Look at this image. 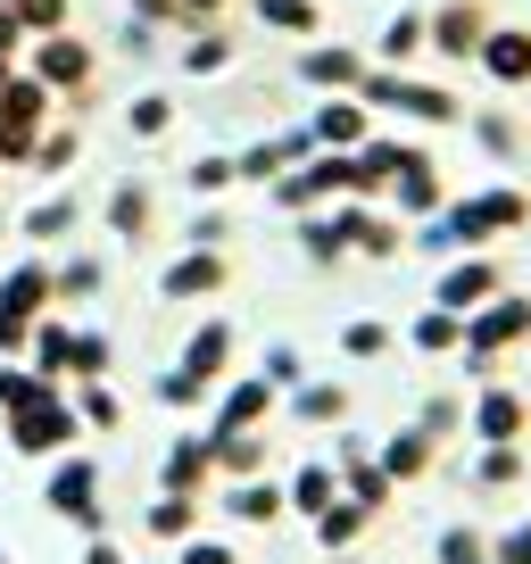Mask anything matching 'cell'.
I'll return each mask as SVG.
<instances>
[{
  "label": "cell",
  "instance_id": "1",
  "mask_svg": "<svg viewBox=\"0 0 531 564\" xmlns=\"http://www.w3.org/2000/svg\"><path fill=\"white\" fill-rule=\"evenodd\" d=\"M514 349H531V291H498L490 307H474V316H465V349H457V366H465V382H498V373H507V357Z\"/></svg>",
  "mask_w": 531,
  "mask_h": 564
},
{
  "label": "cell",
  "instance_id": "2",
  "mask_svg": "<svg viewBox=\"0 0 531 564\" xmlns=\"http://www.w3.org/2000/svg\"><path fill=\"white\" fill-rule=\"evenodd\" d=\"M357 100L366 108H382V117H408V124H465V100L448 84H424V75H408V67H366V84H357Z\"/></svg>",
  "mask_w": 531,
  "mask_h": 564
},
{
  "label": "cell",
  "instance_id": "3",
  "mask_svg": "<svg viewBox=\"0 0 531 564\" xmlns=\"http://www.w3.org/2000/svg\"><path fill=\"white\" fill-rule=\"evenodd\" d=\"M0 441L18 448L25 465H51V457H67V448H84V415H75V399H67V390H42L34 406L0 415Z\"/></svg>",
  "mask_w": 531,
  "mask_h": 564
},
{
  "label": "cell",
  "instance_id": "4",
  "mask_svg": "<svg viewBox=\"0 0 531 564\" xmlns=\"http://www.w3.org/2000/svg\"><path fill=\"white\" fill-rule=\"evenodd\" d=\"M441 225L457 232V249H498L507 232H523V225H531V192H523V183L465 192V199H448V208H441Z\"/></svg>",
  "mask_w": 531,
  "mask_h": 564
},
{
  "label": "cell",
  "instance_id": "5",
  "mask_svg": "<svg viewBox=\"0 0 531 564\" xmlns=\"http://www.w3.org/2000/svg\"><path fill=\"white\" fill-rule=\"evenodd\" d=\"M100 457H84V448H67V457H51V481H42V507L58 514V523H75L91 540V531H108V490H100Z\"/></svg>",
  "mask_w": 531,
  "mask_h": 564
},
{
  "label": "cell",
  "instance_id": "6",
  "mask_svg": "<svg viewBox=\"0 0 531 564\" xmlns=\"http://www.w3.org/2000/svg\"><path fill=\"white\" fill-rule=\"evenodd\" d=\"M498 291H507L498 249H457V258L432 274V307H448V316H474V307H490Z\"/></svg>",
  "mask_w": 531,
  "mask_h": 564
},
{
  "label": "cell",
  "instance_id": "7",
  "mask_svg": "<svg viewBox=\"0 0 531 564\" xmlns=\"http://www.w3.org/2000/svg\"><path fill=\"white\" fill-rule=\"evenodd\" d=\"M266 415H283V390L266 382V373H225L199 432H266Z\"/></svg>",
  "mask_w": 531,
  "mask_h": 564
},
{
  "label": "cell",
  "instance_id": "8",
  "mask_svg": "<svg viewBox=\"0 0 531 564\" xmlns=\"http://www.w3.org/2000/svg\"><path fill=\"white\" fill-rule=\"evenodd\" d=\"M465 432H474V448H498V441H523L531 432V399L498 373V382H481L474 399H465Z\"/></svg>",
  "mask_w": 531,
  "mask_h": 564
},
{
  "label": "cell",
  "instance_id": "9",
  "mask_svg": "<svg viewBox=\"0 0 531 564\" xmlns=\"http://www.w3.org/2000/svg\"><path fill=\"white\" fill-rule=\"evenodd\" d=\"M25 75H34V84H51V91H67V100H84V91H91V42H75V34H34V42H25Z\"/></svg>",
  "mask_w": 531,
  "mask_h": 564
},
{
  "label": "cell",
  "instance_id": "10",
  "mask_svg": "<svg viewBox=\"0 0 531 564\" xmlns=\"http://www.w3.org/2000/svg\"><path fill=\"white\" fill-rule=\"evenodd\" d=\"M333 225H340V241H349V258H399L408 249V225L399 216H382L373 199H333Z\"/></svg>",
  "mask_w": 531,
  "mask_h": 564
},
{
  "label": "cell",
  "instance_id": "11",
  "mask_svg": "<svg viewBox=\"0 0 531 564\" xmlns=\"http://www.w3.org/2000/svg\"><path fill=\"white\" fill-rule=\"evenodd\" d=\"M424 18H432V58H448V67H465V58L481 51V34L498 25L481 0H432Z\"/></svg>",
  "mask_w": 531,
  "mask_h": 564
},
{
  "label": "cell",
  "instance_id": "12",
  "mask_svg": "<svg viewBox=\"0 0 531 564\" xmlns=\"http://www.w3.org/2000/svg\"><path fill=\"white\" fill-rule=\"evenodd\" d=\"M307 133H316V150H366L373 141V108L357 100V91H324L316 117H307Z\"/></svg>",
  "mask_w": 531,
  "mask_h": 564
},
{
  "label": "cell",
  "instance_id": "13",
  "mask_svg": "<svg viewBox=\"0 0 531 564\" xmlns=\"http://www.w3.org/2000/svg\"><path fill=\"white\" fill-rule=\"evenodd\" d=\"M159 490H183V498H208L216 490V457H208V432H175L159 457Z\"/></svg>",
  "mask_w": 531,
  "mask_h": 564
},
{
  "label": "cell",
  "instance_id": "14",
  "mask_svg": "<svg viewBox=\"0 0 531 564\" xmlns=\"http://www.w3.org/2000/svg\"><path fill=\"white\" fill-rule=\"evenodd\" d=\"M474 67L490 75L498 91H523L531 84V25H490L481 51H474Z\"/></svg>",
  "mask_w": 531,
  "mask_h": 564
},
{
  "label": "cell",
  "instance_id": "15",
  "mask_svg": "<svg viewBox=\"0 0 531 564\" xmlns=\"http://www.w3.org/2000/svg\"><path fill=\"white\" fill-rule=\"evenodd\" d=\"M225 282H232V258H225V249H183V258L159 274V291L183 307V300H216Z\"/></svg>",
  "mask_w": 531,
  "mask_h": 564
},
{
  "label": "cell",
  "instance_id": "16",
  "mask_svg": "<svg viewBox=\"0 0 531 564\" xmlns=\"http://www.w3.org/2000/svg\"><path fill=\"white\" fill-rule=\"evenodd\" d=\"M382 199H390V216H415V225H424V216H441V208H448V183H441V166H432V150L399 166Z\"/></svg>",
  "mask_w": 531,
  "mask_h": 564
},
{
  "label": "cell",
  "instance_id": "17",
  "mask_svg": "<svg viewBox=\"0 0 531 564\" xmlns=\"http://www.w3.org/2000/svg\"><path fill=\"white\" fill-rule=\"evenodd\" d=\"M300 84L307 91H357L366 84V51H349V42H307L300 51Z\"/></svg>",
  "mask_w": 531,
  "mask_h": 564
},
{
  "label": "cell",
  "instance_id": "18",
  "mask_svg": "<svg viewBox=\"0 0 531 564\" xmlns=\"http://www.w3.org/2000/svg\"><path fill=\"white\" fill-rule=\"evenodd\" d=\"M0 316H18V324L51 316V258H18L0 274Z\"/></svg>",
  "mask_w": 531,
  "mask_h": 564
},
{
  "label": "cell",
  "instance_id": "19",
  "mask_svg": "<svg viewBox=\"0 0 531 564\" xmlns=\"http://www.w3.org/2000/svg\"><path fill=\"white\" fill-rule=\"evenodd\" d=\"M175 366L183 373H192V382H225V373H232V324L225 316H208V324H192V340H183V349H175Z\"/></svg>",
  "mask_w": 531,
  "mask_h": 564
},
{
  "label": "cell",
  "instance_id": "20",
  "mask_svg": "<svg viewBox=\"0 0 531 564\" xmlns=\"http://www.w3.org/2000/svg\"><path fill=\"white\" fill-rule=\"evenodd\" d=\"M216 490H225V514H232V523H249V531H266V523H283V514H291L283 481H266V474H249V481H216Z\"/></svg>",
  "mask_w": 531,
  "mask_h": 564
},
{
  "label": "cell",
  "instance_id": "21",
  "mask_svg": "<svg viewBox=\"0 0 531 564\" xmlns=\"http://www.w3.org/2000/svg\"><path fill=\"white\" fill-rule=\"evenodd\" d=\"M373 465H382L390 481H432V465H441V441H424L415 423H399L390 441H373Z\"/></svg>",
  "mask_w": 531,
  "mask_h": 564
},
{
  "label": "cell",
  "instance_id": "22",
  "mask_svg": "<svg viewBox=\"0 0 531 564\" xmlns=\"http://www.w3.org/2000/svg\"><path fill=\"white\" fill-rule=\"evenodd\" d=\"M283 415H291V423H316V432H333V423H349V382H316V373H307L300 390H283Z\"/></svg>",
  "mask_w": 531,
  "mask_h": 564
},
{
  "label": "cell",
  "instance_id": "23",
  "mask_svg": "<svg viewBox=\"0 0 531 564\" xmlns=\"http://www.w3.org/2000/svg\"><path fill=\"white\" fill-rule=\"evenodd\" d=\"M283 498H291V514H300V523H316V514L340 498V465H333V457H307L300 474L283 481Z\"/></svg>",
  "mask_w": 531,
  "mask_h": 564
},
{
  "label": "cell",
  "instance_id": "24",
  "mask_svg": "<svg viewBox=\"0 0 531 564\" xmlns=\"http://www.w3.org/2000/svg\"><path fill=\"white\" fill-rule=\"evenodd\" d=\"M424 51H432V18L424 9H399V18L382 25V42H373V67H415Z\"/></svg>",
  "mask_w": 531,
  "mask_h": 564
},
{
  "label": "cell",
  "instance_id": "25",
  "mask_svg": "<svg viewBox=\"0 0 531 564\" xmlns=\"http://www.w3.org/2000/svg\"><path fill=\"white\" fill-rule=\"evenodd\" d=\"M199 531V498H183V490H159L142 507V540H159V547H183Z\"/></svg>",
  "mask_w": 531,
  "mask_h": 564
},
{
  "label": "cell",
  "instance_id": "26",
  "mask_svg": "<svg viewBox=\"0 0 531 564\" xmlns=\"http://www.w3.org/2000/svg\"><path fill=\"white\" fill-rule=\"evenodd\" d=\"M51 100H58L51 84H34V75H9V84H0V124L42 133V124H51Z\"/></svg>",
  "mask_w": 531,
  "mask_h": 564
},
{
  "label": "cell",
  "instance_id": "27",
  "mask_svg": "<svg viewBox=\"0 0 531 564\" xmlns=\"http://www.w3.org/2000/svg\"><path fill=\"white\" fill-rule=\"evenodd\" d=\"M100 282H108V265L100 258H51V307H84V300H100Z\"/></svg>",
  "mask_w": 531,
  "mask_h": 564
},
{
  "label": "cell",
  "instance_id": "28",
  "mask_svg": "<svg viewBox=\"0 0 531 564\" xmlns=\"http://www.w3.org/2000/svg\"><path fill=\"white\" fill-rule=\"evenodd\" d=\"M208 457H216V481H249L266 474V432H208Z\"/></svg>",
  "mask_w": 531,
  "mask_h": 564
},
{
  "label": "cell",
  "instance_id": "29",
  "mask_svg": "<svg viewBox=\"0 0 531 564\" xmlns=\"http://www.w3.org/2000/svg\"><path fill=\"white\" fill-rule=\"evenodd\" d=\"M67 340H75V324L51 307V316L34 324V340H25V366H34L42 382H67Z\"/></svg>",
  "mask_w": 531,
  "mask_h": 564
},
{
  "label": "cell",
  "instance_id": "30",
  "mask_svg": "<svg viewBox=\"0 0 531 564\" xmlns=\"http://www.w3.org/2000/svg\"><path fill=\"white\" fill-rule=\"evenodd\" d=\"M366 531H373V514L357 507V498H333V507L316 514V547H324V556H349V547L366 540Z\"/></svg>",
  "mask_w": 531,
  "mask_h": 564
},
{
  "label": "cell",
  "instance_id": "31",
  "mask_svg": "<svg viewBox=\"0 0 531 564\" xmlns=\"http://www.w3.org/2000/svg\"><path fill=\"white\" fill-rule=\"evenodd\" d=\"M75 216H84V208H75V192H51V199H34V208L18 216V232L34 249H51V241H67V232H75Z\"/></svg>",
  "mask_w": 531,
  "mask_h": 564
},
{
  "label": "cell",
  "instance_id": "32",
  "mask_svg": "<svg viewBox=\"0 0 531 564\" xmlns=\"http://www.w3.org/2000/svg\"><path fill=\"white\" fill-rule=\"evenodd\" d=\"M531 465H523V441H498V448H474V465H465V481L474 490H514Z\"/></svg>",
  "mask_w": 531,
  "mask_h": 564
},
{
  "label": "cell",
  "instance_id": "33",
  "mask_svg": "<svg viewBox=\"0 0 531 564\" xmlns=\"http://www.w3.org/2000/svg\"><path fill=\"white\" fill-rule=\"evenodd\" d=\"M249 18L266 25V34H291V42H316V25H324V9L316 0H249Z\"/></svg>",
  "mask_w": 531,
  "mask_h": 564
},
{
  "label": "cell",
  "instance_id": "34",
  "mask_svg": "<svg viewBox=\"0 0 531 564\" xmlns=\"http://www.w3.org/2000/svg\"><path fill=\"white\" fill-rule=\"evenodd\" d=\"M465 133H474V141H481V159H498V166L523 150V124H514L507 108H465Z\"/></svg>",
  "mask_w": 531,
  "mask_h": 564
},
{
  "label": "cell",
  "instance_id": "35",
  "mask_svg": "<svg viewBox=\"0 0 531 564\" xmlns=\"http://www.w3.org/2000/svg\"><path fill=\"white\" fill-rule=\"evenodd\" d=\"M408 349H424V357H457V349H465V316H448V307H424V316L408 324Z\"/></svg>",
  "mask_w": 531,
  "mask_h": 564
},
{
  "label": "cell",
  "instance_id": "36",
  "mask_svg": "<svg viewBox=\"0 0 531 564\" xmlns=\"http://www.w3.org/2000/svg\"><path fill=\"white\" fill-rule=\"evenodd\" d=\"M408 423L424 432V441H441V448H448V441L465 432V399H457V390H424V406H415Z\"/></svg>",
  "mask_w": 531,
  "mask_h": 564
},
{
  "label": "cell",
  "instance_id": "37",
  "mask_svg": "<svg viewBox=\"0 0 531 564\" xmlns=\"http://www.w3.org/2000/svg\"><path fill=\"white\" fill-rule=\"evenodd\" d=\"M67 399H75V415H84V432H117V423H124L117 382H67Z\"/></svg>",
  "mask_w": 531,
  "mask_h": 564
},
{
  "label": "cell",
  "instance_id": "38",
  "mask_svg": "<svg viewBox=\"0 0 531 564\" xmlns=\"http://www.w3.org/2000/svg\"><path fill=\"white\" fill-rule=\"evenodd\" d=\"M108 232H117V241H142L150 232V183H117V192H108Z\"/></svg>",
  "mask_w": 531,
  "mask_h": 564
},
{
  "label": "cell",
  "instance_id": "39",
  "mask_svg": "<svg viewBox=\"0 0 531 564\" xmlns=\"http://www.w3.org/2000/svg\"><path fill=\"white\" fill-rule=\"evenodd\" d=\"M232 67V34L225 25H192V42H183V75H225Z\"/></svg>",
  "mask_w": 531,
  "mask_h": 564
},
{
  "label": "cell",
  "instance_id": "40",
  "mask_svg": "<svg viewBox=\"0 0 531 564\" xmlns=\"http://www.w3.org/2000/svg\"><path fill=\"white\" fill-rule=\"evenodd\" d=\"M108 366H117L108 333H84V324H75V340H67V382H108Z\"/></svg>",
  "mask_w": 531,
  "mask_h": 564
},
{
  "label": "cell",
  "instance_id": "41",
  "mask_svg": "<svg viewBox=\"0 0 531 564\" xmlns=\"http://www.w3.org/2000/svg\"><path fill=\"white\" fill-rule=\"evenodd\" d=\"M300 249H307V265H340V258H349V241H340L333 208H307V216H300Z\"/></svg>",
  "mask_w": 531,
  "mask_h": 564
},
{
  "label": "cell",
  "instance_id": "42",
  "mask_svg": "<svg viewBox=\"0 0 531 564\" xmlns=\"http://www.w3.org/2000/svg\"><path fill=\"white\" fill-rule=\"evenodd\" d=\"M42 390H67V382H42L25 357H0V415H18V406H34Z\"/></svg>",
  "mask_w": 531,
  "mask_h": 564
},
{
  "label": "cell",
  "instance_id": "43",
  "mask_svg": "<svg viewBox=\"0 0 531 564\" xmlns=\"http://www.w3.org/2000/svg\"><path fill=\"white\" fill-rule=\"evenodd\" d=\"M75 159H84V133H75V124H42L34 133V166L42 175H67Z\"/></svg>",
  "mask_w": 531,
  "mask_h": 564
},
{
  "label": "cell",
  "instance_id": "44",
  "mask_svg": "<svg viewBox=\"0 0 531 564\" xmlns=\"http://www.w3.org/2000/svg\"><path fill=\"white\" fill-rule=\"evenodd\" d=\"M432 564H490V531H474V523H448L441 540H432Z\"/></svg>",
  "mask_w": 531,
  "mask_h": 564
},
{
  "label": "cell",
  "instance_id": "45",
  "mask_svg": "<svg viewBox=\"0 0 531 564\" xmlns=\"http://www.w3.org/2000/svg\"><path fill=\"white\" fill-rule=\"evenodd\" d=\"M390 324H373V316H357V324H340V357H357V366H373V357H390Z\"/></svg>",
  "mask_w": 531,
  "mask_h": 564
},
{
  "label": "cell",
  "instance_id": "46",
  "mask_svg": "<svg viewBox=\"0 0 531 564\" xmlns=\"http://www.w3.org/2000/svg\"><path fill=\"white\" fill-rule=\"evenodd\" d=\"M208 399H216V390H208V382H192L183 366H166V373H159V406H175V415H192V406L208 415Z\"/></svg>",
  "mask_w": 531,
  "mask_h": 564
},
{
  "label": "cell",
  "instance_id": "47",
  "mask_svg": "<svg viewBox=\"0 0 531 564\" xmlns=\"http://www.w3.org/2000/svg\"><path fill=\"white\" fill-rule=\"evenodd\" d=\"M258 373H266L274 390H300V382H307V357H300V340H274V349L258 357Z\"/></svg>",
  "mask_w": 531,
  "mask_h": 564
},
{
  "label": "cell",
  "instance_id": "48",
  "mask_svg": "<svg viewBox=\"0 0 531 564\" xmlns=\"http://www.w3.org/2000/svg\"><path fill=\"white\" fill-rule=\"evenodd\" d=\"M124 124H133V133H142V141H159L166 124H175V100H166V91H142V100L124 108Z\"/></svg>",
  "mask_w": 531,
  "mask_h": 564
},
{
  "label": "cell",
  "instance_id": "49",
  "mask_svg": "<svg viewBox=\"0 0 531 564\" xmlns=\"http://www.w3.org/2000/svg\"><path fill=\"white\" fill-rule=\"evenodd\" d=\"M9 9H18L25 42H34V34H67V0H9Z\"/></svg>",
  "mask_w": 531,
  "mask_h": 564
},
{
  "label": "cell",
  "instance_id": "50",
  "mask_svg": "<svg viewBox=\"0 0 531 564\" xmlns=\"http://www.w3.org/2000/svg\"><path fill=\"white\" fill-rule=\"evenodd\" d=\"M232 183H241V175H232V159H225V150H208V159H192V192H199V199H225Z\"/></svg>",
  "mask_w": 531,
  "mask_h": 564
},
{
  "label": "cell",
  "instance_id": "51",
  "mask_svg": "<svg viewBox=\"0 0 531 564\" xmlns=\"http://www.w3.org/2000/svg\"><path fill=\"white\" fill-rule=\"evenodd\" d=\"M166 564H241V547H232V540H216V531H192V540H183Z\"/></svg>",
  "mask_w": 531,
  "mask_h": 564
},
{
  "label": "cell",
  "instance_id": "52",
  "mask_svg": "<svg viewBox=\"0 0 531 564\" xmlns=\"http://www.w3.org/2000/svg\"><path fill=\"white\" fill-rule=\"evenodd\" d=\"M232 241V216L225 208H199L192 225H183V249H225Z\"/></svg>",
  "mask_w": 531,
  "mask_h": 564
},
{
  "label": "cell",
  "instance_id": "53",
  "mask_svg": "<svg viewBox=\"0 0 531 564\" xmlns=\"http://www.w3.org/2000/svg\"><path fill=\"white\" fill-rule=\"evenodd\" d=\"M408 249H424V258L448 265V258H457V232H448L441 216H424V225H408Z\"/></svg>",
  "mask_w": 531,
  "mask_h": 564
},
{
  "label": "cell",
  "instance_id": "54",
  "mask_svg": "<svg viewBox=\"0 0 531 564\" xmlns=\"http://www.w3.org/2000/svg\"><path fill=\"white\" fill-rule=\"evenodd\" d=\"M490 564H531V514H523V523H507V531L490 540Z\"/></svg>",
  "mask_w": 531,
  "mask_h": 564
},
{
  "label": "cell",
  "instance_id": "55",
  "mask_svg": "<svg viewBox=\"0 0 531 564\" xmlns=\"http://www.w3.org/2000/svg\"><path fill=\"white\" fill-rule=\"evenodd\" d=\"M25 58V25H18V9H0V67H18Z\"/></svg>",
  "mask_w": 531,
  "mask_h": 564
},
{
  "label": "cell",
  "instance_id": "56",
  "mask_svg": "<svg viewBox=\"0 0 531 564\" xmlns=\"http://www.w3.org/2000/svg\"><path fill=\"white\" fill-rule=\"evenodd\" d=\"M84 564H133V547L108 540V531H91V540H84Z\"/></svg>",
  "mask_w": 531,
  "mask_h": 564
},
{
  "label": "cell",
  "instance_id": "57",
  "mask_svg": "<svg viewBox=\"0 0 531 564\" xmlns=\"http://www.w3.org/2000/svg\"><path fill=\"white\" fill-rule=\"evenodd\" d=\"M133 25H183L175 0H133Z\"/></svg>",
  "mask_w": 531,
  "mask_h": 564
},
{
  "label": "cell",
  "instance_id": "58",
  "mask_svg": "<svg viewBox=\"0 0 531 564\" xmlns=\"http://www.w3.org/2000/svg\"><path fill=\"white\" fill-rule=\"evenodd\" d=\"M175 9H183V25H216V18L232 9V0H175Z\"/></svg>",
  "mask_w": 531,
  "mask_h": 564
},
{
  "label": "cell",
  "instance_id": "59",
  "mask_svg": "<svg viewBox=\"0 0 531 564\" xmlns=\"http://www.w3.org/2000/svg\"><path fill=\"white\" fill-rule=\"evenodd\" d=\"M25 340H34V324H18V316H0V357H25Z\"/></svg>",
  "mask_w": 531,
  "mask_h": 564
},
{
  "label": "cell",
  "instance_id": "60",
  "mask_svg": "<svg viewBox=\"0 0 531 564\" xmlns=\"http://www.w3.org/2000/svg\"><path fill=\"white\" fill-rule=\"evenodd\" d=\"M133 564H166V556H133Z\"/></svg>",
  "mask_w": 531,
  "mask_h": 564
},
{
  "label": "cell",
  "instance_id": "61",
  "mask_svg": "<svg viewBox=\"0 0 531 564\" xmlns=\"http://www.w3.org/2000/svg\"><path fill=\"white\" fill-rule=\"evenodd\" d=\"M333 564H357V556H333Z\"/></svg>",
  "mask_w": 531,
  "mask_h": 564
},
{
  "label": "cell",
  "instance_id": "62",
  "mask_svg": "<svg viewBox=\"0 0 531 564\" xmlns=\"http://www.w3.org/2000/svg\"><path fill=\"white\" fill-rule=\"evenodd\" d=\"M0 564H9V547H0Z\"/></svg>",
  "mask_w": 531,
  "mask_h": 564
},
{
  "label": "cell",
  "instance_id": "63",
  "mask_svg": "<svg viewBox=\"0 0 531 564\" xmlns=\"http://www.w3.org/2000/svg\"><path fill=\"white\" fill-rule=\"evenodd\" d=\"M523 399H531V382H523Z\"/></svg>",
  "mask_w": 531,
  "mask_h": 564
}]
</instances>
